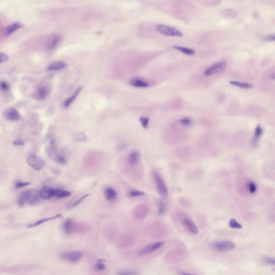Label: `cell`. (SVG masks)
Wrapping results in <instances>:
<instances>
[{
  "instance_id": "8992f818",
  "label": "cell",
  "mask_w": 275,
  "mask_h": 275,
  "mask_svg": "<svg viewBox=\"0 0 275 275\" xmlns=\"http://www.w3.org/2000/svg\"><path fill=\"white\" fill-rule=\"evenodd\" d=\"M236 245L230 241H219L215 242L212 244L213 249L219 251H227L232 250Z\"/></svg>"
},
{
  "instance_id": "7c38bea8",
  "label": "cell",
  "mask_w": 275,
  "mask_h": 275,
  "mask_svg": "<svg viewBox=\"0 0 275 275\" xmlns=\"http://www.w3.org/2000/svg\"><path fill=\"white\" fill-rule=\"evenodd\" d=\"M82 256V255L81 252L75 251L64 254L62 255V258L67 262L76 263L81 259Z\"/></svg>"
},
{
  "instance_id": "5b68a950",
  "label": "cell",
  "mask_w": 275,
  "mask_h": 275,
  "mask_svg": "<svg viewBox=\"0 0 275 275\" xmlns=\"http://www.w3.org/2000/svg\"><path fill=\"white\" fill-rule=\"evenodd\" d=\"M26 162L31 167L37 171L41 170L45 167V161L41 157L34 155H32L28 157Z\"/></svg>"
},
{
  "instance_id": "74e56055",
  "label": "cell",
  "mask_w": 275,
  "mask_h": 275,
  "mask_svg": "<svg viewBox=\"0 0 275 275\" xmlns=\"http://www.w3.org/2000/svg\"><path fill=\"white\" fill-rule=\"evenodd\" d=\"M263 262L265 264L269 265H275V259L273 258H268V257L264 258V259L263 260Z\"/></svg>"
},
{
  "instance_id": "4fadbf2b",
  "label": "cell",
  "mask_w": 275,
  "mask_h": 275,
  "mask_svg": "<svg viewBox=\"0 0 275 275\" xmlns=\"http://www.w3.org/2000/svg\"><path fill=\"white\" fill-rule=\"evenodd\" d=\"M22 26L23 25L19 21H14L9 24L6 28H4L3 30V34L6 36L10 35L14 32L16 31L17 30H19Z\"/></svg>"
},
{
  "instance_id": "44dd1931",
  "label": "cell",
  "mask_w": 275,
  "mask_h": 275,
  "mask_svg": "<svg viewBox=\"0 0 275 275\" xmlns=\"http://www.w3.org/2000/svg\"><path fill=\"white\" fill-rule=\"evenodd\" d=\"M61 218H62V215H60V214H58V215H56L55 216H54V217H49V218H45V219H41L38 221H36L34 223H31V224L28 226V227L32 228L33 227H36V226L40 225L41 224L44 223L45 222H47V221L52 220H53V219Z\"/></svg>"
},
{
  "instance_id": "4316f807",
  "label": "cell",
  "mask_w": 275,
  "mask_h": 275,
  "mask_svg": "<svg viewBox=\"0 0 275 275\" xmlns=\"http://www.w3.org/2000/svg\"><path fill=\"white\" fill-rule=\"evenodd\" d=\"M10 89V85L7 82L4 80L0 81V90L3 92L9 91Z\"/></svg>"
},
{
  "instance_id": "1f68e13d",
  "label": "cell",
  "mask_w": 275,
  "mask_h": 275,
  "mask_svg": "<svg viewBox=\"0 0 275 275\" xmlns=\"http://www.w3.org/2000/svg\"><path fill=\"white\" fill-rule=\"evenodd\" d=\"M166 211V206L165 204L162 200H160L159 203L158 205V214L160 215H162L165 214Z\"/></svg>"
},
{
  "instance_id": "2e32d148",
  "label": "cell",
  "mask_w": 275,
  "mask_h": 275,
  "mask_svg": "<svg viewBox=\"0 0 275 275\" xmlns=\"http://www.w3.org/2000/svg\"><path fill=\"white\" fill-rule=\"evenodd\" d=\"M75 223L71 219H67L62 225L63 230L66 234H69L73 233L75 230Z\"/></svg>"
},
{
  "instance_id": "60d3db41",
  "label": "cell",
  "mask_w": 275,
  "mask_h": 275,
  "mask_svg": "<svg viewBox=\"0 0 275 275\" xmlns=\"http://www.w3.org/2000/svg\"><path fill=\"white\" fill-rule=\"evenodd\" d=\"M102 261V260H99L95 265V268L99 270H103L105 269V265Z\"/></svg>"
},
{
  "instance_id": "cb8c5ba5",
  "label": "cell",
  "mask_w": 275,
  "mask_h": 275,
  "mask_svg": "<svg viewBox=\"0 0 275 275\" xmlns=\"http://www.w3.org/2000/svg\"><path fill=\"white\" fill-rule=\"evenodd\" d=\"M81 87L78 88L72 96L69 97L68 99H67L66 100L64 101V107H68L70 106L71 104L73 103L75 99L76 98V97L78 96V95L79 94V92L81 91Z\"/></svg>"
},
{
  "instance_id": "ac0fdd59",
  "label": "cell",
  "mask_w": 275,
  "mask_h": 275,
  "mask_svg": "<svg viewBox=\"0 0 275 275\" xmlns=\"http://www.w3.org/2000/svg\"><path fill=\"white\" fill-rule=\"evenodd\" d=\"M104 196L106 199L111 201L116 199L117 197V193L114 189L110 187H107L104 190Z\"/></svg>"
},
{
  "instance_id": "7bdbcfd3",
  "label": "cell",
  "mask_w": 275,
  "mask_h": 275,
  "mask_svg": "<svg viewBox=\"0 0 275 275\" xmlns=\"http://www.w3.org/2000/svg\"><path fill=\"white\" fill-rule=\"evenodd\" d=\"M13 144L15 146H23L24 145V141L21 139L16 140L13 142Z\"/></svg>"
},
{
  "instance_id": "8d00e7d4",
  "label": "cell",
  "mask_w": 275,
  "mask_h": 275,
  "mask_svg": "<svg viewBox=\"0 0 275 275\" xmlns=\"http://www.w3.org/2000/svg\"><path fill=\"white\" fill-rule=\"evenodd\" d=\"M138 273L134 271H122L118 273L117 275H138Z\"/></svg>"
},
{
  "instance_id": "ffe728a7",
  "label": "cell",
  "mask_w": 275,
  "mask_h": 275,
  "mask_svg": "<svg viewBox=\"0 0 275 275\" xmlns=\"http://www.w3.org/2000/svg\"><path fill=\"white\" fill-rule=\"evenodd\" d=\"M140 159V154L137 151L131 153L128 157V162L131 165H136L139 163Z\"/></svg>"
},
{
  "instance_id": "f6af8a7d",
  "label": "cell",
  "mask_w": 275,
  "mask_h": 275,
  "mask_svg": "<svg viewBox=\"0 0 275 275\" xmlns=\"http://www.w3.org/2000/svg\"><path fill=\"white\" fill-rule=\"evenodd\" d=\"M180 275H198L195 273H181Z\"/></svg>"
},
{
  "instance_id": "83f0119b",
  "label": "cell",
  "mask_w": 275,
  "mask_h": 275,
  "mask_svg": "<svg viewBox=\"0 0 275 275\" xmlns=\"http://www.w3.org/2000/svg\"><path fill=\"white\" fill-rule=\"evenodd\" d=\"M145 195L144 192L136 189H132L129 192V196L130 197H137Z\"/></svg>"
},
{
  "instance_id": "f35d334b",
  "label": "cell",
  "mask_w": 275,
  "mask_h": 275,
  "mask_svg": "<svg viewBox=\"0 0 275 275\" xmlns=\"http://www.w3.org/2000/svg\"><path fill=\"white\" fill-rule=\"evenodd\" d=\"M180 124H182L184 125V126H189V125H190L191 124L192 121L190 119V118L186 117V118H183L182 119H181L180 121Z\"/></svg>"
},
{
  "instance_id": "30bf717a",
  "label": "cell",
  "mask_w": 275,
  "mask_h": 275,
  "mask_svg": "<svg viewBox=\"0 0 275 275\" xmlns=\"http://www.w3.org/2000/svg\"><path fill=\"white\" fill-rule=\"evenodd\" d=\"M134 238L128 235H124L120 236L117 241V245L120 248L128 247L132 246L134 243Z\"/></svg>"
},
{
  "instance_id": "d6986e66",
  "label": "cell",
  "mask_w": 275,
  "mask_h": 275,
  "mask_svg": "<svg viewBox=\"0 0 275 275\" xmlns=\"http://www.w3.org/2000/svg\"><path fill=\"white\" fill-rule=\"evenodd\" d=\"M262 134H263V129H262V127L260 124H258L256 127L255 133H254V137L252 140V144L254 146H258L259 140H260V138L261 137Z\"/></svg>"
},
{
  "instance_id": "e0dca14e",
  "label": "cell",
  "mask_w": 275,
  "mask_h": 275,
  "mask_svg": "<svg viewBox=\"0 0 275 275\" xmlns=\"http://www.w3.org/2000/svg\"><path fill=\"white\" fill-rule=\"evenodd\" d=\"M67 66L66 63L63 61H55L52 62L47 67V70L48 71H57L64 69Z\"/></svg>"
},
{
  "instance_id": "7a4b0ae2",
  "label": "cell",
  "mask_w": 275,
  "mask_h": 275,
  "mask_svg": "<svg viewBox=\"0 0 275 275\" xmlns=\"http://www.w3.org/2000/svg\"><path fill=\"white\" fill-rule=\"evenodd\" d=\"M152 175L160 195L162 198L167 197L168 196L167 188L160 175L158 172L153 170Z\"/></svg>"
},
{
  "instance_id": "bcb514c9",
  "label": "cell",
  "mask_w": 275,
  "mask_h": 275,
  "mask_svg": "<svg viewBox=\"0 0 275 275\" xmlns=\"http://www.w3.org/2000/svg\"><path fill=\"white\" fill-rule=\"evenodd\" d=\"M269 77H270V79H275V74H274V73H273L272 74H271V75H270Z\"/></svg>"
},
{
  "instance_id": "f546056e",
  "label": "cell",
  "mask_w": 275,
  "mask_h": 275,
  "mask_svg": "<svg viewBox=\"0 0 275 275\" xmlns=\"http://www.w3.org/2000/svg\"><path fill=\"white\" fill-rule=\"evenodd\" d=\"M73 139L76 141H86L87 139V137H86V134H84V133H75V135H74Z\"/></svg>"
},
{
  "instance_id": "5bb4252c",
  "label": "cell",
  "mask_w": 275,
  "mask_h": 275,
  "mask_svg": "<svg viewBox=\"0 0 275 275\" xmlns=\"http://www.w3.org/2000/svg\"><path fill=\"white\" fill-rule=\"evenodd\" d=\"M182 222L183 225L192 234H197L198 233L197 227L191 219L188 217H184L183 219Z\"/></svg>"
},
{
  "instance_id": "b9f144b4",
  "label": "cell",
  "mask_w": 275,
  "mask_h": 275,
  "mask_svg": "<svg viewBox=\"0 0 275 275\" xmlns=\"http://www.w3.org/2000/svg\"><path fill=\"white\" fill-rule=\"evenodd\" d=\"M9 60L8 56L3 53H0V64L6 62Z\"/></svg>"
},
{
  "instance_id": "9c48e42d",
  "label": "cell",
  "mask_w": 275,
  "mask_h": 275,
  "mask_svg": "<svg viewBox=\"0 0 275 275\" xmlns=\"http://www.w3.org/2000/svg\"><path fill=\"white\" fill-rule=\"evenodd\" d=\"M3 116L6 120L11 122H16L21 119V115L17 110L14 107H9L4 111Z\"/></svg>"
},
{
  "instance_id": "9a60e30c",
  "label": "cell",
  "mask_w": 275,
  "mask_h": 275,
  "mask_svg": "<svg viewBox=\"0 0 275 275\" xmlns=\"http://www.w3.org/2000/svg\"><path fill=\"white\" fill-rule=\"evenodd\" d=\"M39 194L41 199H49L54 196V189L48 186H45L41 189Z\"/></svg>"
},
{
  "instance_id": "ba28073f",
  "label": "cell",
  "mask_w": 275,
  "mask_h": 275,
  "mask_svg": "<svg viewBox=\"0 0 275 275\" xmlns=\"http://www.w3.org/2000/svg\"><path fill=\"white\" fill-rule=\"evenodd\" d=\"M164 244L165 242L162 241L151 243L150 245H148L144 248H142L141 250H140L139 252V255L141 256L145 255L148 254L152 253L153 252L163 247Z\"/></svg>"
},
{
  "instance_id": "836d02e7",
  "label": "cell",
  "mask_w": 275,
  "mask_h": 275,
  "mask_svg": "<svg viewBox=\"0 0 275 275\" xmlns=\"http://www.w3.org/2000/svg\"><path fill=\"white\" fill-rule=\"evenodd\" d=\"M140 122L142 126L144 129H147L149 126V118L146 117H141L139 119Z\"/></svg>"
},
{
  "instance_id": "484cf974",
  "label": "cell",
  "mask_w": 275,
  "mask_h": 275,
  "mask_svg": "<svg viewBox=\"0 0 275 275\" xmlns=\"http://www.w3.org/2000/svg\"><path fill=\"white\" fill-rule=\"evenodd\" d=\"M173 48L174 49H177L179 51L189 56H192L195 53V50L187 47H182L180 46H175Z\"/></svg>"
},
{
  "instance_id": "ab89813d",
  "label": "cell",
  "mask_w": 275,
  "mask_h": 275,
  "mask_svg": "<svg viewBox=\"0 0 275 275\" xmlns=\"http://www.w3.org/2000/svg\"><path fill=\"white\" fill-rule=\"evenodd\" d=\"M30 184V183L29 182H23L21 181H17L15 184V187L18 189V188H21L23 187H26Z\"/></svg>"
},
{
  "instance_id": "3957f363",
  "label": "cell",
  "mask_w": 275,
  "mask_h": 275,
  "mask_svg": "<svg viewBox=\"0 0 275 275\" xmlns=\"http://www.w3.org/2000/svg\"><path fill=\"white\" fill-rule=\"evenodd\" d=\"M157 32L164 36L170 37H182L183 33L176 28L164 24H158L156 26Z\"/></svg>"
},
{
  "instance_id": "7402d4cb",
  "label": "cell",
  "mask_w": 275,
  "mask_h": 275,
  "mask_svg": "<svg viewBox=\"0 0 275 275\" xmlns=\"http://www.w3.org/2000/svg\"><path fill=\"white\" fill-rule=\"evenodd\" d=\"M130 84L131 86L138 88H147L149 86V84L144 80L138 79H134L130 81Z\"/></svg>"
},
{
  "instance_id": "e575fe53",
  "label": "cell",
  "mask_w": 275,
  "mask_h": 275,
  "mask_svg": "<svg viewBox=\"0 0 275 275\" xmlns=\"http://www.w3.org/2000/svg\"><path fill=\"white\" fill-rule=\"evenodd\" d=\"M56 161L60 165H65L67 163L66 157L62 155L58 154L56 157Z\"/></svg>"
},
{
  "instance_id": "ee69618b",
  "label": "cell",
  "mask_w": 275,
  "mask_h": 275,
  "mask_svg": "<svg viewBox=\"0 0 275 275\" xmlns=\"http://www.w3.org/2000/svg\"><path fill=\"white\" fill-rule=\"evenodd\" d=\"M265 40L268 41H273L275 40V35H269L265 38Z\"/></svg>"
},
{
  "instance_id": "603a6c76",
  "label": "cell",
  "mask_w": 275,
  "mask_h": 275,
  "mask_svg": "<svg viewBox=\"0 0 275 275\" xmlns=\"http://www.w3.org/2000/svg\"><path fill=\"white\" fill-rule=\"evenodd\" d=\"M71 195V193L68 191L63 189H54V196L59 198L67 197Z\"/></svg>"
},
{
  "instance_id": "8fae6325",
  "label": "cell",
  "mask_w": 275,
  "mask_h": 275,
  "mask_svg": "<svg viewBox=\"0 0 275 275\" xmlns=\"http://www.w3.org/2000/svg\"><path fill=\"white\" fill-rule=\"evenodd\" d=\"M49 94V89L46 86H39L34 91L33 96L37 100H44L47 97Z\"/></svg>"
},
{
  "instance_id": "6da1fadb",
  "label": "cell",
  "mask_w": 275,
  "mask_h": 275,
  "mask_svg": "<svg viewBox=\"0 0 275 275\" xmlns=\"http://www.w3.org/2000/svg\"><path fill=\"white\" fill-rule=\"evenodd\" d=\"M39 191L36 189H30L20 193L17 199V204L20 207H23L27 204L34 205L41 201Z\"/></svg>"
},
{
  "instance_id": "d590c367",
  "label": "cell",
  "mask_w": 275,
  "mask_h": 275,
  "mask_svg": "<svg viewBox=\"0 0 275 275\" xmlns=\"http://www.w3.org/2000/svg\"><path fill=\"white\" fill-rule=\"evenodd\" d=\"M89 195V194H87V195H86L83 196H82V197L80 198L79 199H78L76 200V201H75L74 203H73V204L71 205V206L69 207V208H73L74 207H75L76 206H77V205H79L81 203L83 200L85 198H86L87 197H88V196Z\"/></svg>"
},
{
  "instance_id": "d4e9b609",
  "label": "cell",
  "mask_w": 275,
  "mask_h": 275,
  "mask_svg": "<svg viewBox=\"0 0 275 275\" xmlns=\"http://www.w3.org/2000/svg\"><path fill=\"white\" fill-rule=\"evenodd\" d=\"M230 83L233 86H235V87H239V88H243V89H250V88L254 87L253 85L251 84L240 82L236 81H230Z\"/></svg>"
},
{
  "instance_id": "d6a6232c",
  "label": "cell",
  "mask_w": 275,
  "mask_h": 275,
  "mask_svg": "<svg viewBox=\"0 0 275 275\" xmlns=\"http://www.w3.org/2000/svg\"><path fill=\"white\" fill-rule=\"evenodd\" d=\"M224 14L226 17L234 18L238 15V11L234 9H228L224 12Z\"/></svg>"
},
{
  "instance_id": "f1b7e54d",
  "label": "cell",
  "mask_w": 275,
  "mask_h": 275,
  "mask_svg": "<svg viewBox=\"0 0 275 275\" xmlns=\"http://www.w3.org/2000/svg\"><path fill=\"white\" fill-rule=\"evenodd\" d=\"M229 226L233 229H241L242 228V225L235 219H231L229 221Z\"/></svg>"
},
{
  "instance_id": "277c9868",
  "label": "cell",
  "mask_w": 275,
  "mask_h": 275,
  "mask_svg": "<svg viewBox=\"0 0 275 275\" xmlns=\"http://www.w3.org/2000/svg\"><path fill=\"white\" fill-rule=\"evenodd\" d=\"M227 66V62L223 60L220 62H217L208 67L204 71V75L205 76H210L211 75H214L215 74L220 73L226 68Z\"/></svg>"
},
{
  "instance_id": "52a82bcc",
  "label": "cell",
  "mask_w": 275,
  "mask_h": 275,
  "mask_svg": "<svg viewBox=\"0 0 275 275\" xmlns=\"http://www.w3.org/2000/svg\"><path fill=\"white\" fill-rule=\"evenodd\" d=\"M61 35L58 33L52 34L48 38L46 42L45 46L47 50L52 51L55 49L62 41Z\"/></svg>"
},
{
  "instance_id": "4dcf8cb0",
  "label": "cell",
  "mask_w": 275,
  "mask_h": 275,
  "mask_svg": "<svg viewBox=\"0 0 275 275\" xmlns=\"http://www.w3.org/2000/svg\"><path fill=\"white\" fill-rule=\"evenodd\" d=\"M247 188L248 189V191L251 194H254L255 193L257 190V187L255 183L253 181H249L247 183Z\"/></svg>"
}]
</instances>
